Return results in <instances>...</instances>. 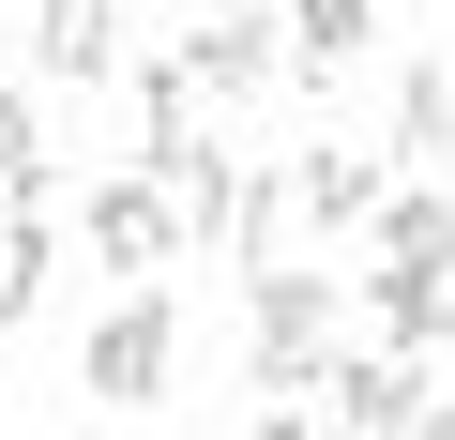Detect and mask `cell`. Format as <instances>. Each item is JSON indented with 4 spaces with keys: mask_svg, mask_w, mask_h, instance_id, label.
<instances>
[{
    "mask_svg": "<svg viewBox=\"0 0 455 440\" xmlns=\"http://www.w3.org/2000/svg\"><path fill=\"white\" fill-rule=\"evenodd\" d=\"M243 380L259 395H319L334 380V274H259V349H243Z\"/></svg>",
    "mask_w": 455,
    "mask_h": 440,
    "instance_id": "obj_1",
    "label": "cell"
},
{
    "mask_svg": "<svg viewBox=\"0 0 455 440\" xmlns=\"http://www.w3.org/2000/svg\"><path fill=\"white\" fill-rule=\"evenodd\" d=\"M167 364H182V319H167V289H122V304L92 319V349H76V395H122V410H152V395H167Z\"/></svg>",
    "mask_w": 455,
    "mask_h": 440,
    "instance_id": "obj_2",
    "label": "cell"
},
{
    "mask_svg": "<svg viewBox=\"0 0 455 440\" xmlns=\"http://www.w3.org/2000/svg\"><path fill=\"white\" fill-rule=\"evenodd\" d=\"M334 425L349 440H425L440 425V380H425V349H334Z\"/></svg>",
    "mask_w": 455,
    "mask_h": 440,
    "instance_id": "obj_3",
    "label": "cell"
},
{
    "mask_svg": "<svg viewBox=\"0 0 455 440\" xmlns=\"http://www.w3.org/2000/svg\"><path fill=\"white\" fill-rule=\"evenodd\" d=\"M76 228H92V259H107V274H137V289H152V274H167V244L197 228V212L137 167V182H92V197H76Z\"/></svg>",
    "mask_w": 455,
    "mask_h": 440,
    "instance_id": "obj_4",
    "label": "cell"
},
{
    "mask_svg": "<svg viewBox=\"0 0 455 440\" xmlns=\"http://www.w3.org/2000/svg\"><path fill=\"white\" fill-rule=\"evenodd\" d=\"M182 76H197L212 107H243V92H274V76H304V61H289V16H197V31H182Z\"/></svg>",
    "mask_w": 455,
    "mask_h": 440,
    "instance_id": "obj_5",
    "label": "cell"
},
{
    "mask_svg": "<svg viewBox=\"0 0 455 440\" xmlns=\"http://www.w3.org/2000/svg\"><path fill=\"white\" fill-rule=\"evenodd\" d=\"M364 289V319H379V349H455V274H410V259H379V274H349Z\"/></svg>",
    "mask_w": 455,
    "mask_h": 440,
    "instance_id": "obj_6",
    "label": "cell"
},
{
    "mask_svg": "<svg viewBox=\"0 0 455 440\" xmlns=\"http://www.w3.org/2000/svg\"><path fill=\"white\" fill-rule=\"evenodd\" d=\"M289 197H304V228H334V244L395 212V182H379L364 152H334V137H319V152H289Z\"/></svg>",
    "mask_w": 455,
    "mask_h": 440,
    "instance_id": "obj_7",
    "label": "cell"
},
{
    "mask_svg": "<svg viewBox=\"0 0 455 440\" xmlns=\"http://www.w3.org/2000/svg\"><path fill=\"white\" fill-rule=\"evenodd\" d=\"M31 61L61 92H107L122 76V16H107V0H31Z\"/></svg>",
    "mask_w": 455,
    "mask_h": 440,
    "instance_id": "obj_8",
    "label": "cell"
},
{
    "mask_svg": "<svg viewBox=\"0 0 455 440\" xmlns=\"http://www.w3.org/2000/svg\"><path fill=\"white\" fill-rule=\"evenodd\" d=\"M379 259H410V274H455V197H440V182H395V212H379Z\"/></svg>",
    "mask_w": 455,
    "mask_h": 440,
    "instance_id": "obj_9",
    "label": "cell"
},
{
    "mask_svg": "<svg viewBox=\"0 0 455 440\" xmlns=\"http://www.w3.org/2000/svg\"><path fill=\"white\" fill-rule=\"evenodd\" d=\"M395 152H410V167L455 152V61H410V76H395Z\"/></svg>",
    "mask_w": 455,
    "mask_h": 440,
    "instance_id": "obj_10",
    "label": "cell"
},
{
    "mask_svg": "<svg viewBox=\"0 0 455 440\" xmlns=\"http://www.w3.org/2000/svg\"><path fill=\"white\" fill-rule=\"evenodd\" d=\"M364 31H379V0H289V61H304V76L364 61Z\"/></svg>",
    "mask_w": 455,
    "mask_h": 440,
    "instance_id": "obj_11",
    "label": "cell"
},
{
    "mask_svg": "<svg viewBox=\"0 0 455 440\" xmlns=\"http://www.w3.org/2000/svg\"><path fill=\"white\" fill-rule=\"evenodd\" d=\"M31 167H46V122H31V107H16V92H0V197H16V182H31Z\"/></svg>",
    "mask_w": 455,
    "mask_h": 440,
    "instance_id": "obj_12",
    "label": "cell"
},
{
    "mask_svg": "<svg viewBox=\"0 0 455 440\" xmlns=\"http://www.w3.org/2000/svg\"><path fill=\"white\" fill-rule=\"evenodd\" d=\"M259 440H319V425H304V395H259Z\"/></svg>",
    "mask_w": 455,
    "mask_h": 440,
    "instance_id": "obj_13",
    "label": "cell"
},
{
    "mask_svg": "<svg viewBox=\"0 0 455 440\" xmlns=\"http://www.w3.org/2000/svg\"><path fill=\"white\" fill-rule=\"evenodd\" d=\"M425 440H455V410H440V425H425Z\"/></svg>",
    "mask_w": 455,
    "mask_h": 440,
    "instance_id": "obj_14",
    "label": "cell"
}]
</instances>
